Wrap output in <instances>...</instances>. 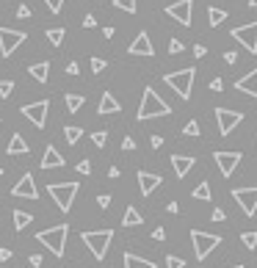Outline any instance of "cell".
<instances>
[{"label": "cell", "mask_w": 257, "mask_h": 268, "mask_svg": "<svg viewBox=\"0 0 257 268\" xmlns=\"http://www.w3.org/2000/svg\"><path fill=\"white\" fill-rule=\"evenodd\" d=\"M172 114V105H166L161 94L155 89H144V97H141V105H138V122H147V119H155V116H169Z\"/></svg>", "instance_id": "cell-1"}, {"label": "cell", "mask_w": 257, "mask_h": 268, "mask_svg": "<svg viewBox=\"0 0 257 268\" xmlns=\"http://www.w3.org/2000/svg\"><path fill=\"white\" fill-rule=\"evenodd\" d=\"M67 235H69V227L67 224H56V227H47L36 235V241L42 246H47L50 254L56 257H64V246H67Z\"/></svg>", "instance_id": "cell-2"}, {"label": "cell", "mask_w": 257, "mask_h": 268, "mask_svg": "<svg viewBox=\"0 0 257 268\" xmlns=\"http://www.w3.org/2000/svg\"><path fill=\"white\" fill-rule=\"evenodd\" d=\"M194 78H196V69H194V67H185V69H180V72H169V75H163V83H166L169 89L177 91L180 100H191Z\"/></svg>", "instance_id": "cell-3"}, {"label": "cell", "mask_w": 257, "mask_h": 268, "mask_svg": "<svg viewBox=\"0 0 257 268\" xmlns=\"http://www.w3.org/2000/svg\"><path fill=\"white\" fill-rule=\"evenodd\" d=\"M80 191L78 183H50L47 185V194L53 196V202L58 205V210L61 213H69V207H72L75 202V194Z\"/></svg>", "instance_id": "cell-4"}, {"label": "cell", "mask_w": 257, "mask_h": 268, "mask_svg": "<svg viewBox=\"0 0 257 268\" xmlns=\"http://www.w3.org/2000/svg\"><path fill=\"white\" fill-rule=\"evenodd\" d=\"M80 238H83V243L91 249L94 260H105L108 246H111V241H114V230H91V232H83Z\"/></svg>", "instance_id": "cell-5"}, {"label": "cell", "mask_w": 257, "mask_h": 268, "mask_svg": "<svg viewBox=\"0 0 257 268\" xmlns=\"http://www.w3.org/2000/svg\"><path fill=\"white\" fill-rule=\"evenodd\" d=\"M191 243H194V257L205 260L208 254L221 243V235H210V232H202V230H191Z\"/></svg>", "instance_id": "cell-6"}, {"label": "cell", "mask_w": 257, "mask_h": 268, "mask_svg": "<svg viewBox=\"0 0 257 268\" xmlns=\"http://www.w3.org/2000/svg\"><path fill=\"white\" fill-rule=\"evenodd\" d=\"M25 39L28 36L22 31H14V28H3V25H0V53H3V58L14 56V50L20 47Z\"/></svg>", "instance_id": "cell-7"}, {"label": "cell", "mask_w": 257, "mask_h": 268, "mask_svg": "<svg viewBox=\"0 0 257 268\" xmlns=\"http://www.w3.org/2000/svg\"><path fill=\"white\" fill-rule=\"evenodd\" d=\"M213 160H216V166H219V172H221V177H230L232 172L238 169V163L243 160V155L238 152H227V149H216L213 152Z\"/></svg>", "instance_id": "cell-8"}, {"label": "cell", "mask_w": 257, "mask_h": 268, "mask_svg": "<svg viewBox=\"0 0 257 268\" xmlns=\"http://www.w3.org/2000/svg\"><path fill=\"white\" fill-rule=\"evenodd\" d=\"M216 122H219L221 136H230V133L243 122V114L241 111H230V108H216Z\"/></svg>", "instance_id": "cell-9"}, {"label": "cell", "mask_w": 257, "mask_h": 268, "mask_svg": "<svg viewBox=\"0 0 257 268\" xmlns=\"http://www.w3.org/2000/svg\"><path fill=\"white\" fill-rule=\"evenodd\" d=\"M230 36L235 39L238 44H243V47H246L249 53H257V22H249V25H238V28H232Z\"/></svg>", "instance_id": "cell-10"}, {"label": "cell", "mask_w": 257, "mask_h": 268, "mask_svg": "<svg viewBox=\"0 0 257 268\" xmlns=\"http://www.w3.org/2000/svg\"><path fill=\"white\" fill-rule=\"evenodd\" d=\"M47 108H50L47 100H36V102H31V105H22L20 111L28 122H33L36 127H44L47 125Z\"/></svg>", "instance_id": "cell-11"}, {"label": "cell", "mask_w": 257, "mask_h": 268, "mask_svg": "<svg viewBox=\"0 0 257 268\" xmlns=\"http://www.w3.org/2000/svg\"><path fill=\"white\" fill-rule=\"evenodd\" d=\"M166 14L172 17V20H177L180 25L188 28L191 25V14H194V0H177V3H169Z\"/></svg>", "instance_id": "cell-12"}, {"label": "cell", "mask_w": 257, "mask_h": 268, "mask_svg": "<svg viewBox=\"0 0 257 268\" xmlns=\"http://www.w3.org/2000/svg\"><path fill=\"white\" fill-rule=\"evenodd\" d=\"M230 194H232V199L243 207V213H246L249 219L257 213V188H235V191H230Z\"/></svg>", "instance_id": "cell-13"}, {"label": "cell", "mask_w": 257, "mask_h": 268, "mask_svg": "<svg viewBox=\"0 0 257 268\" xmlns=\"http://www.w3.org/2000/svg\"><path fill=\"white\" fill-rule=\"evenodd\" d=\"M11 196H22V199H39L36 183H33V174L25 172V177H20V183L11 188Z\"/></svg>", "instance_id": "cell-14"}, {"label": "cell", "mask_w": 257, "mask_h": 268, "mask_svg": "<svg viewBox=\"0 0 257 268\" xmlns=\"http://www.w3.org/2000/svg\"><path fill=\"white\" fill-rule=\"evenodd\" d=\"M127 53L130 56H147V58H152L155 56V47H152V42H149V33L147 31H141L136 39H133V44L127 47Z\"/></svg>", "instance_id": "cell-15"}, {"label": "cell", "mask_w": 257, "mask_h": 268, "mask_svg": "<svg viewBox=\"0 0 257 268\" xmlns=\"http://www.w3.org/2000/svg\"><path fill=\"white\" fill-rule=\"evenodd\" d=\"M136 180H138V188H141V196H149L152 191L161 188V183H163L161 174H152V172H138Z\"/></svg>", "instance_id": "cell-16"}, {"label": "cell", "mask_w": 257, "mask_h": 268, "mask_svg": "<svg viewBox=\"0 0 257 268\" xmlns=\"http://www.w3.org/2000/svg\"><path fill=\"white\" fill-rule=\"evenodd\" d=\"M64 163H67V160H64V155L58 152L53 144H47V149H44V155H42V163H39V166H42V172H50V169H61Z\"/></svg>", "instance_id": "cell-17"}, {"label": "cell", "mask_w": 257, "mask_h": 268, "mask_svg": "<svg viewBox=\"0 0 257 268\" xmlns=\"http://www.w3.org/2000/svg\"><path fill=\"white\" fill-rule=\"evenodd\" d=\"M172 166H174L177 180H183L185 174H188L191 169L196 166V158H194V155H172Z\"/></svg>", "instance_id": "cell-18"}, {"label": "cell", "mask_w": 257, "mask_h": 268, "mask_svg": "<svg viewBox=\"0 0 257 268\" xmlns=\"http://www.w3.org/2000/svg\"><path fill=\"white\" fill-rule=\"evenodd\" d=\"M235 89H238V91H243V94H249V97H254V100H257V67H254L249 75H243V78L238 80V83H235Z\"/></svg>", "instance_id": "cell-19"}, {"label": "cell", "mask_w": 257, "mask_h": 268, "mask_svg": "<svg viewBox=\"0 0 257 268\" xmlns=\"http://www.w3.org/2000/svg\"><path fill=\"white\" fill-rule=\"evenodd\" d=\"M122 105H119V100H116L111 91H105V94L100 97V105H97V114L100 116H108V114H119Z\"/></svg>", "instance_id": "cell-20"}, {"label": "cell", "mask_w": 257, "mask_h": 268, "mask_svg": "<svg viewBox=\"0 0 257 268\" xmlns=\"http://www.w3.org/2000/svg\"><path fill=\"white\" fill-rule=\"evenodd\" d=\"M28 75H31L36 83H47V78H50V61L31 64V67H28Z\"/></svg>", "instance_id": "cell-21"}, {"label": "cell", "mask_w": 257, "mask_h": 268, "mask_svg": "<svg viewBox=\"0 0 257 268\" xmlns=\"http://www.w3.org/2000/svg\"><path fill=\"white\" fill-rule=\"evenodd\" d=\"M6 152L9 155H28L31 149H28V141L20 136V133H14L11 136V141H9V147H6Z\"/></svg>", "instance_id": "cell-22"}, {"label": "cell", "mask_w": 257, "mask_h": 268, "mask_svg": "<svg viewBox=\"0 0 257 268\" xmlns=\"http://www.w3.org/2000/svg\"><path fill=\"white\" fill-rule=\"evenodd\" d=\"M125 268H155L152 260H144V257H138V254H133V252H125Z\"/></svg>", "instance_id": "cell-23"}, {"label": "cell", "mask_w": 257, "mask_h": 268, "mask_svg": "<svg viewBox=\"0 0 257 268\" xmlns=\"http://www.w3.org/2000/svg\"><path fill=\"white\" fill-rule=\"evenodd\" d=\"M138 224H144V216L136 207H127L125 216H122V227H138Z\"/></svg>", "instance_id": "cell-24"}, {"label": "cell", "mask_w": 257, "mask_h": 268, "mask_svg": "<svg viewBox=\"0 0 257 268\" xmlns=\"http://www.w3.org/2000/svg\"><path fill=\"white\" fill-rule=\"evenodd\" d=\"M11 216H14V230H17V232H22V230H25V227L33 221V216L25 213V210H14Z\"/></svg>", "instance_id": "cell-25"}, {"label": "cell", "mask_w": 257, "mask_h": 268, "mask_svg": "<svg viewBox=\"0 0 257 268\" xmlns=\"http://www.w3.org/2000/svg\"><path fill=\"white\" fill-rule=\"evenodd\" d=\"M224 20H227V11H224V9H213V6L208 9V22H210V28H219Z\"/></svg>", "instance_id": "cell-26"}, {"label": "cell", "mask_w": 257, "mask_h": 268, "mask_svg": "<svg viewBox=\"0 0 257 268\" xmlns=\"http://www.w3.org/2000/svg\"><path fill=\"white\" fill-rule=\"evenodd\" d=\"M80 136H83V127H78V125L64 127V138H67L69 144H78V141H80Z\"/></svg>", "instance_id": "cell-27"}, {"label": "cell", "mask_w": 257, "mask_h": 268, "mask_svg": "<svg viewBox=\"0 0 257 268\" xmlns=\"http://www.w3.org/2000/svg\"><path fill=\"white\" fill-rule=\"evenodd\" d=\"M191 196H194V199H199V202L213 199V194H210V185H208V183H199V185L194 188V194H191Z\"/></svg>", "instance_id": "cell-28"}, {"label": "cell", "mask_w": 257, "mask_h": 268, "mask_svg": "<svg viewBox=\"0 0 257 268\" xmlns=\"http://www.w3.org/2000/svg\"><path fill=\"white\" fill-rule=\"evenodd\" d=\"M64 33H67V31H64V28H50V31L44 33V36H47V42L53 44V47H58V44L64 42Z\"/></svg>", "instance_id": "cell-29"}, {"label": "cell", "mask_w": 257, "mask_h": 268, "mask_svg": "<svg viewBox=\"0 0 257 268\" xmlns=\"http://www.w3.org/2000/svg\"><path fill=\"white\" fill-rule=\"evenodd\" d=\"M80 105H83V94H67V108H69V114H78Z\"/></svg>", "instance_id": "cell-30"}, {"label": "cell", "mask_w": 257, "mask_h": 268, "mask_svg": "<svg viewBox=\"0 0 257 268\" xmlns=\"http://www.w3.org/2000/svg\"><path fill=\"white\" fill-rule=\"evenodd\" d=\"M114 9H119V11H127V14H136L138 3H136V0H114Z\"/></svg>", "instance_id": "cell-31"}, {"label": "cell", "mask_w": 257, "mask_h": 268, "mask_svg": "<svg viewBox=\"0 0 257 268\" xmlns=\"http://www.w3.org/2000/svg\"><path fill=\"white\" fill-rule=\"evenodd\" d=\"M241 241H243V246H246V249H257V232H243Z\"/></svg>", "instance_id": "cell-32"}, {"label": "cell", "mask_w": 257, "mask_h": 268, "mask_svg": "<svg viewBox=\"0 0 257 268\" xmlns=\"http://www.w3.org/2000/svg\"><path fill=\"white\" fill-rule=\"evenodd\" d=\"M11 91H14V80H0V97H11Z\"/></svg>", "instance_id": "cell-33"}, {"label": "cell", "mask_w": 257, "mask_h": 268, "mask_svg": "<svg viewBox=\"0 0 257 268\" xmlns=\"http://www.w3.org/2000/svg\"><path fill=\"white\" fill-rule=\"evenodd\" d=\"M166 268H185V260L177 257V254H169V257H166Z\"/></svg>", "instance_id": "cell-34"}, {"label": "cell", "mask_w": 257, "mask_h": 268, "mask_svg": "<svg viewBox=\"0 0 257 268\" xmlns=\"http://www.w3.org/2000/svg\"><path fill=\"white\" fill-rule=\"evenodd\" d=\"M91 141H94V147H105V141H108V133H105V130L91 133Z\"/></svg>", "instance_id": "cell-35"}, {"label": "cell", "mask_w": 257, "mask_h": 268, "mask_svg": "<svg viewBox=\"0 0 257 268\" xmlns=\"http://www.w3.org/2000/svg\"><path fill=\"white\" fill-rule=\"evenodd\" d=\"M183 50H185V44L180 42V39H169V53H172V56L183 53Z\"/></svg>", "instance_id": "cell-36"}, {"label": "cell", "mask_w": 257, "mask_h": 268, "mask_svg": "<svg viewBox=\"0 0 257 268\" xmlns=\"http://www.w3.org/2000/svg\"><path fill=\"white\" fill-rule=\"evenodd\" d=\"M183 133H185V136H199V122H194V119H191L188 125L183 127Z\"/></svg>", "instance_id": "cell-37"}, {"label": "cell", "mask_w": 257, "mask_h": 268, "mask_svg": "<svg viewBox=\"0 0 257 268\" xmlns=\"http://www.w3.org/2000/svg\"><path fill=\"white\" fill-rule=\"evenodd\" d=\"M102 69H105V61H102V58H91V72H94V75H100L102 72Z\"/></svg>", "instance_id": "cell-38"}, {"label": "cell", "mask_w": 257, "mask_h": 268, "mask_svg": "<svg viewBox=\"0 0 257 268\" xmlns=\"http://www.w3.org/2000/svg\"><path fill=\"white\" fill-rule=\"evenodd\" d=\"M44 3H47V9L53 11V14H58V11H61V6H64V0H44Z\"/></svg>", "instance_id": "cell-39"}, {"label": "cell", "mask_w": 257, "mask_h": 268, "mask_svg": "<svg viewBox=\"0 0 257 268\" xmlns=\"http://www.w3.org/2000/svg\"><path fill=\"white\" fill-rule=\"evenodd\" d=\"M78 172L80 174H91V160H80L78 163Z\"/></svg>", "instance_id": "cell-40"}, {"label": "cell", "mask_w": 257, "mask_h": 268, "mask_svg": "<svg viewBox=\"0 0 257 268\" xmlns=\"http://www.w3.org/2000/svg\"><path fill=\"white\" fill-rule=\"evenodd\" d=\"M122 149H127V152H130V149H136V141H133L130 136H125V138H122Z\"/></svg>", "instance_id": "cell-41"}, {"label": "cell", "mask_w": 257, "mask_h": 268, "mask_svg": "<svg viewBox=\"0 0 257 268\" xmlns=\"http://www.w3.org/2000/svg\"><path fill=\"white\" fill-rule=\"evenodd\" d=\"M221 89H224V80H221V78L210 80V91H221Z\"/></svg>", "instance_id": "cell-42"}, {"label": "cell", "mask_w": 257, "mask_h": 268, "mask_svg": "<svg viewBox=\"0 0 257 268\" xmlns=\"http://www.w3.org/2000/svg\"><path fill=\"white\" fill-rule=\"evenodd\" d=\"M28 263H31L33 268H39V265L44 263V257H42V254H31V257H28Z\"/></svg>", "instance_id": "cell-43"}, {"label": "cell", "mask_w": 257, "mask_h": 268, "mask_svg": "<svg viewBox=\"0 0 257 268\" xmlns=\"http://www.w3.org/2000/svg\"><path fill=\"white\" fill-rule=\"evenodd\" d=\"M97 205H100L102 210H105V207L111 205V196H108V194H100V196H97Z\"/></svg>", "instance_id": "cell-44"}, {"label": "cell", "mask_w": 257, "mask_h": 268, "mask_svg": "<svg viewBox=\"0 0 257 268\" xmlns=\"http://www.w3.org/2000/svg\"><path fill=\"white\" fill-rule=\"evenodd\" d=\"M210 219H213V221H224V219H227V213L221 210V207H216V210L210 213Z\"/></svg>", "instance_id": "cell-45"}, {"label": "cell", "mask_w": 257, "mask_h": 268, "mask_svg": "<svg viewBox=\"0 0 257 268\" xmlns=\"http://www.w3.org/2000/svg\"><path fill=\"white\" fill-rule=\"evenodd\" d=\"M17 17H20V20H28V17H31V9H28V6H20V9H17Z\"/></svg>", "instance_id": "cell-46"}, {"label": "cell", "mask_w": 257, "mask_h": 268, "mask_svg": "<svg viewBox=\"0 0 257 268\" xmlns=\"http://www.w3.org/2000/svg\"><path fill=\"white\" fill-rule=\"evenodd\" d=\"M67 75H80V67H78L75 61H69V64H67Z\"/></svg>", "instance_id": "cell-47"}, {"label": "cell", "mask_w": 257, "mask_h": 268, "mask_svg": "<svg viewBox=\"0 0 257 268\" xmlns=\"http://www.w3.org/2000/svg\"><path fill=\"white\" fill-rule=\"evenodd\" d=\"M224 61H227V64H238V53H232V50H227V53H224Z\"/></svg>", "instance_id": "cell-48"}, {"label": "cell", "mask_w": 257, "mask_h": 268, "mask_svg": "<svg viewBox=\"0 0 257 268\" xmlns=\"http://www.w3.org/2000/svg\"><path fill=\"white\" fill-rule=\"evenodd\" d=\"M152 238H155V241H163V238H166V230H163V227H155Z\"/></svg>", "instance_id": "cell-49"}, {"label": "cell", "mask_w": 257, "mask_h": 268, "mask_svg": "<svg viewBox=\"0 0 257 268\" xmlns=\"http://www.w3.org/2000/svg\"><path fill=\"white\" fill-rule=\"evenodd\" d=\"M94 25H97V20H94L91 14H86V17H83V28H94Z\"/></svg>", "instance_id": "cell-50"}, {"label": "cell", "mask_w": 257, "mask_h": 268, "mask_svg": "<svg viewBox=\"0 0 257 268\" xmlns=\"http://www.w3.org/2000/svg\"><path fill=\"white\" fill-rule=\"evenodd\" d=\"M205 53H208L205 44H196V47H194V56H196V58H205Z\"/></svg>", "instance_id": "cell-51"}, {"label": "cell", "mask_w": 257, "mask_h": 268, "mask_svg": "<svg viewBox=\"0 0 257 268\" xmlns=\"http://www.w3.org/2000/svg\"><path fill=\"white\" fill-rule=\"evenodd\" d=\"M149 144L158 149V147H163V138H161V136H152V138H149Z\"/></svg>", "instance_id": "cell-52"}, {"label": "cell", "mask_w": 257, "mask_h": 268, "mask_svg": "<svg viewBox=\"0 0 257 268\" xmlns=\"http://www.w3.org/2000/svg\"><path fill=\"white\" fill-rule=\"evenodd\" d=\"M119 174H122V172H119V169H116V166H111V169H108V177H111V180H116V177H119Z\"/></svg>", "instance_id": "cell-53"}, {"label": "cell", "mask_w": 257, "mask_h": 268, "mask_svg": "<svg viewBox=\"0 0 257 268\" xmlns=\"http://www.w3.org/2000/svg\"><path fill=\"white\" fill-rule=\"evenodd\" d=\"M0 260H11V249H0Z\"/></svg>", "instance_id": "cell-54"}, {"label": "cell", "mask_w": 257, "mask_h": 268, "mask_svg": "<svg viewBox=\"0 0 257 268\" xmlns=\"http://www.w3.org/2000/svg\"><path fill=\"white\" fill-rule=\"evenodd\" d=\"M166 210H169V213H177V210H180V205H177V202H169Z\"/></svg>", "instance_id": "cell-55"}, {"label": "cell", "mask_w": 257, "mask_h": 268, "mask_svg": "<svg viewBox=\"0 0 257 268\" xmlns=\"http://www.w3.org/2000/svg\"><path fill=\"white\" fill-rule=\"evenodd\" d=\"M249 6H252V9H257V0H249Z\"/></svg>", "instance_id": "cell-56"}, {"label": "cell", "mask_w": 257, "mask_h": 268, "mask_svg": "<svg viewBox=\"0 0 257 268\" xmlns=\"http://www.w3.org/2000/svg\"><path fill=\"white\" fill-rule=\"evenodd\" d=\"M230 268H243V265H230Z\"/></svg>", "instance_id": "cell-57"}, {"label": "cell", "mask_w": 257, "mask_h": 268, "mask_svg": "<svg viewBox=\"0 0 257 268\" xmlns=\"http://www.w3.org/2000/svg\"><path fill=\"white\" fill-rule=\"evenodd\" d=\"M0 177H3V169H0Z\"/></svg>", "instance_id": "cell-58"}]
</instances>
